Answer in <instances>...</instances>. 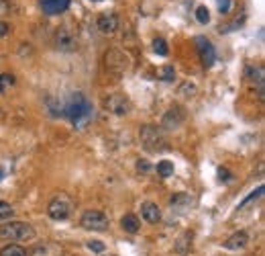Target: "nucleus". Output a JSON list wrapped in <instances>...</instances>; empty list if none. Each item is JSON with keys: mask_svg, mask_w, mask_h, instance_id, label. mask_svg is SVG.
Returning a JSON list of instances; mask_svg holds the SVG:
<instances>
[{"mask_svg": "<svg viewBox=\"0 0 265 256\" xmlns=\"http://www.w3.org/2000/svg\"><path fill=\"white\" fill-rule=\"evenodd\" d=\"M61 109H63L61 115L67 117L74 123V127H78V129L86 127L94 117V107L82 92H74L72 97L61 105Z\"/></svg>", "mask_w": 265, "mask_h": 256, "instance_id": "1", "label": "nucleus"}, {"mask_svg": "<svg viewBox=\"0 0 265 256\" xmlns=\"http://www.w3.org/2000/svg\"><path fill=\"white\" fill-rule=\"evenodd\" d=\"M35 238V230L31 223L25 221H8L0 225V240H6L10 244H17V242H29Z\"/></svg>", "mask_w": 265, "mask_h": 256, "instance_id": "2", "label": "nucleus"}, {"mask_svg": "<svg viewBox=\"0 0 265 256\" xmlns=\"http://www.w3.org/2000/svg\"><path fill=\"white\" fill-rule=\"evenodd\" d=\"M141 138V146L147 152H163L165 150V138H163V129L157 125H143L139 131Z\"/></svg>", "mask_w": 265, "mask_h": 256, "instance_id": "3", "label": "nucleus"}, {"mask_svg": "<svg viewBox=\"0 0 265 256\" xmlns=\"http://www.w3.org/2000/svg\"><path fill=\"white\" fill-rule=\"evenodd\" d=\"M72 211H74V201H72V197L65 195V193L55 195V197L49 201V205H47L49 218L55 219V221L67 219L69 215H72Z\"/></svg>", "mask_w": 265, "mask_h": 256, "instance_id": "4", "label": "nucleus"}, {"mask_svg": "<svg viewBox=\"0 0 265 256\" xmlns=\"http://www.w3.org/2000/svg\"><path fill=\"white\" fill-rule=\"evenodd\" d=\"M55 47L59 51H74L78 47V31L74 25H61L58 33H55Z\"/></svg>", "mask_w": 265, "mask_h": 256, "instance_id": "5", "label": "nucleus"}, {"mask_svg": "<svg viewBox=\"0 0 265 256\" xmlns=\"http://www.w3.org/2000/svg\"><path fill=\"white\" fill-rule=\"evenodd\" d=\"M82 227L84 230H90V232H104L108 230V215L98 211V209H88V211H84L82 215V219H80Z\"/></svg>", "mask_w": 265, "mask_h": 256, "instance_id": "6", "label": "nucleus"}, {"mask_svg": "<svg viewBox=\"0 0 265 256\" xmlns=\"http://www.w3.org/2000/svg\"><path fill=\"white\" fill-rule=\"evenodd\" d=\"M184 121H186V111H184L179 105H174L172 109L163 115V119H161V129H167V131L179 129V127L184 125Z\"/></svg>", "mask_w": 265, "mask_h": 256, "instance_id": "7", "label": "nucleus"}, {"mask_svg": "<svg viewBox=\"0 0 265 256\" xmlns=\"http://www.w3.org/2000/svg\"><path fill=\"white\" fill-rule=\"evenodd\" d=\"M194 41H196V49H198V56L202 60V66H204V68H210V66L214 64V60H216V49L210 43V39L198 35Z\"/></svg>", "mask_w": 265, "mask_h": 256, "instance_id": "8", "label": "nucleus"}, {"mask_svg": "<svg viewBox=\"0 0 265 256\" xmlns=\"http://www.w3.org/2000/svg\"><path fill=\"white\" fill-rule=\"evenodd\" d=\"M106 68L115 74H122L129 68V56L122 53L120 49H110L106 53Z\"/></svg>", "mask_w": 265, "mask_h": 256, "instance_id": "9", "label": "nucleus"}, {"mask_svg": "<svg viewBox=\"0 0 265 256\" xmlns=\"http://www.w3.org/2000/svg\"><path fill=\"white\" fill-rule=\"evenodd\" d=\"M106 103V107H108V109L110 111H113L115 115H127L129 113V99L127 97H124V94H110V97L104 101Z\"/></svg>", "mask_w": 265, "mask_h": 256, "instance_id": "10", "label": "nucleus"}, {"mask_svg": "<svg viewBox=\"0 0 265 256\" xmlns=\"http://www.w3.org/2000/svg\"><path fill=\"white\" fill-rule=\"evenodd\" d=\"M69 2H72V0H39V6L45 15L53 17V15H61V12H65Z\"/></svg>", "mask_w": 265, "mask_h": 256, "instance_id": "11", "label": "nucleus"}, {"mask_svg": "<svg viewBox=\"0 0 265 256\" xmlns=\"http://www.w3.org/2000/svg\"><path fill=\"white\" fill-rule=\"evenodd\" d=\"M96 25H98L100 33H104V35H113V33L118 29V17L115 15V12H106V15H100V17H98Z\"/></svg>", "mask_w": 265, "mask_h": 256, "instance_id": "12", "label": "nucleus"}, {"mask_svg": "<svg viewBox=\"0 0 265 256\" xmlns=\"http://www.w3.org/2000/svg\"><path fill=\"white\" fill-rule=\"evenodd\" d=\"M141 215H143V219H145L147 223H159V219H161V209H159L155 203L147 201V203L141 205Z\"/></svg>", "mask_w": 265, "mask_h": 256, "instance_id": "13", "label": "nucleus"}, {"mask_svg": "<svg viewBox=\"0 0 265 256\" xmlns=\"http://www.w3.org/2000/svg\"><path fill=\"white\" fill-rule=\"evenodd\" d=\"M247 242H249L247 232H235V234L225 242V248H227V250H241V248L247 246Z\"/></svg>", "mask_w": 265, "mask_h": 256, "instance_id": "14", "label": "nucleus"}, {"mask_svg": "<svg viewBox=\"0 0 265 256\" xmlns=\"http://www.w3.org/2000/svg\"><path fill=\"white\" fill-rule=\"evenodd\" d=\"M120 225H122V230L129 232V234H137L139 230H141V221H139V218H137V215H133V213L122 215Z\"/></svg>", "mask_w": 265, "mask_h": 256, "instance_id": "15", "label": "nucleus"}, {"mask_svg": "<svg viewBox=\"0 0 265 256\" xmlns=\"http://www.w3.org/2000/svg\"><path fill=\"white\" fill-rule=\"evenodd\" d=\"M0 256H27V250L19 244H8L0 250Z\"/></svg>", "mask_w": 265, "mask_h": 256, "instance_id": "16", "label": "nucleus"}, {"mask_svg": "<svg viewBox=\"0 0 265 256\" xmlns=\"http://www.w3.org/2000/svg\"><path fill=\"white\" fill-rule=\"evenodd\" d=\"M170 203H172V207L184 209V207H190L192 205V199H190V195H174L170 199Z\"/></svg>", "mask_w": 265, "mask_h": 256, "instance_id": "17", "label": "nucleus"}, {"mask_svg": "<svg viewBox=\"0 0 265 256\" xmlns=\"http://www.w3.org/2000/svg\"><path fill=\"white\" fill-rule=\"evenodd\" d=\"M157 174H159V177H163V179L172 177V174H174V164L170 162V160H161V162L157 164Z\"/></svg>", "mask_w": 265, "mask_h": 256, "instance_id": "18", "label": "nucleus"}, {"mask_svg": "<svg viewBox=\"0 0 265 256\" xmlns=\"http://www.w3.org/2000/svg\"><path fill=\"white\" fill-rule=\"evenodd\" d=\"M12 215H15V207H12L10 203H6V201H0V221L10 219Z\"/></svg>", "mask_w": 265, "mask_h": 256, "instance_id": "19", "label": "nucleus"}, {"mask_svg": "<svg viewBox=\"0 0 265 256\" xmlns=\"http://www.w3.org/2000/svg\"><path fill=\"white\" fill-rule=\"evenodd\" d=\"M15 82H17V78L12 74H0V94H4Z\"/></svg>", "mask_w": 265, "mask_h": 256, "instance_id": "20", "label": "nucleus"}, {"mask_svg": "<svg viewBox=\"0 0 265 256\" xmlns=\"http://www.w3.org/2000/svg\"><path fill=\"white\" fill-rule=\"evenodd\" d=\"M159 78L165 80V82H172V80L176 78V70H174V66H163V68H159Z\"/></svg>", "mask_w": 265, "mask_h": 256, "instance_id": "21", "label": "nucleus"}, {"mask_svg": "<svg viewBox=\"0 0 265 256\" xmlns=\"http://www.w3.org/2000/svg\"><path fill=\"white\" fill-rule=\"evenodd\" d=\"M153 49H155V53H159V56H167V53H170V49H167V43L163 41L161 37H157L155 41H153Z\"/></svg>", "mask_w": 265, "mask_h": 256, "instance_id": "22", "label": "nucleus"}, {"mask_svg": "<svg viewBox=\"0 0 265 256\" xmlns=\"http://www.w3.org/2000/svg\"><path fill=\"white\" fill-rule=\"evenodd\" d=\"M196 19H198V23H202V25H206L208 21H210V12H208L206 6H198V8H196Z\"/></svg>", "mask_w": 265, "mask_h": 256, "instance_id": "23", "label": "nucleus"}, {"mask_svg": "<svg viewBox=\"0 0 265 256\" xmlns=\"http://www.w3.org/2000/svg\"><path fill=\"white\" fill-rule=\"evenodd\" d=\"M216 6H218L220 15H227V12L231 10V0H216Z\"/></svg>", "mask_w": 265, "mask_h": 256, "instance_id": "24", "label": "nucleus"}, {"mask_svg": "<svg viewBox=\"0 0 265 256\" xmlns=\"http://www.w3.org/2000/svg\"><path fill=\"white\" fill-rule=\"evenodd\" d=\"M88 248L92 250V252H104V244L102 242H96V240H92V242H88Z\"/></svg>", "mask_w": 265, "mask_h": 256, "instance_id": "25", "label": "nucleus"}, {"mask_svg": "<svg viewBox=\"0 0 265 256\" xmlns=\"http://www.w3.org/2000/svg\"><path fill=\"white\" fill-rule=\"evenodd\" d=\"M10 10H12V4L8 2V0H0V17H2V15H8Z\"/></svg>", "mask_w": 265, "mask_h": 256, "instance_id": "26", "label": "nucleus"}, {"mask_svg": "<svg viewBox=\"0 0 265 256\" xmlns=\"http://www.w3.org/2000/svg\"><path fill=\"white\" fill-rule=\"evenodd\" d=\"M218 179H220V181H229V179H231L229 170H227V168H218Z\"/></svg>", "mask_w": 265, "mask_h": 256, "instance_id": "27", "label": "nucleus"}, {"mask_svg": "<svg viewBox=\"0 0 265 256\" xmlns=\"http://www.w3.org/2000/svg\"><path fill=\"white\" fill-rule=\"evenodd\" d=\"M149 162H145V160H143V162H137V170L139 172H149Z\"/></svg>", "mask_w": 265, "mask_h": 256, "instance_id": "28", "label": "nucleus"}, {"mask_svg": "<svg viewBox=\"0 0 265 256\" xmlns=\"http://www.w3.org/2000/svg\"><path fill=\"white\" fill-rule=\"evenodd\" d=\"M8 29H10V25L4 23V21H0V37H4L8 33Z\"/></svg>", "mask_w": 265, "mask_h": 256, "instance_id": "29", "label": "nucleus"}, {"mask_svg": "<svg viewBox=\"0 0 265 256\" xmlns=\"http://www.w3.org/2000/svg\"><path fill=\"white\" fill-rule=\"evenodd\" d=\"M92 2H100V0H92Z\"/></svg>", "mask_w": 265, "mask_h": 256, "instance_id": "30", "label": "nucleus"}]
</instances>
